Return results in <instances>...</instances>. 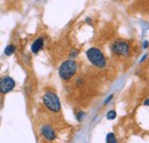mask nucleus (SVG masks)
<instances>
[{
  "instance_id": "obj_17",
  "label": "nucleus",
  "mask_w": 149,
  "mask_h": 143,
  "mask_svg": "<svg viewBox=\"0 0 149 143\" xmlns=\"http://www.w3.org/2000/svg\"><path fill=\"white\" fill-rule=\"evenodd\" d=\"M143 104H145V106H147V107H149V99H148V100H146V101L143 102Z\"/></svg>"
},
{
  "instance_id": "obj_11",
  "label": "nucleus",
  "mask_w": 149,
  "mask_h": 143,
  "mask_svg": "<svg viewBox=\"0 0 149 143\" xmlns=\"http://www.w3.org/2000/svg\"><path fill=\"white\" fill-rule=\"evenodd\" d=\"M84 117H85V113H84V112H81V111H79V112L77 113V120H79V121H81V120L84 119Z\"/></svg>"
},
{
  "instance_id": "obj_4",
  "label": "nucleus",
  "mask_w": 149,
  "mask_h": 143,
  "mask_svg": "<svg viewBox=\"0 0 149 143\" xmlns=\"http://www.w3.org/2000/svg\"><path fill=\"white\" fill-rule=\"evenodd\" d=\"M111 52L118 56H127L130 55L131 46L125 41H115L111 45Z\"/></svg>"
},
{
  "instance_id": "obj_3",
  "label": "nucleus",
  "mask_w": 149,
  "mask_h": 143,
  "mask_svg": "<svg viewBox=\"0 0 149 143\" xmlns=\"http://www.w3.org/2000/svg\"><path fill=\"white\" fill-rule=\"evenodd\" d=\"M86 57L88 58V61L93 64L94 67H96L99 69H103L107 65V60H106L104 55L96 47H91L90 49H87L86 51Z\"/></svg>"
},
{
  "instance_id": "obj_5",
  "label": "nucleus",
  "mask_w": 149,
  "mask_h": 143,
  "mask_svg": "<svg viewBox=\"0 0 149 143\" xmlns=\"http://www.w3.org/2000/svg\"><path fill=\"white\" fill-rule=\"evenodd\" d=\"M16 81L10 77H2L0 78V94L5 95L15 88Z\"/></svg>"
},
{
  "instance_id": "obj_15",
  "label": "nucleus",
  "mask_w": 149,
  "mask_h": 143,
  "mask_svg": "<svg viewBox=\"0 0 149 143\" xmlns=\"http://www.w3.org/2000/svg\"><path fill=\"white\" fill-rule=\"evenodd\" d=\"M148 45H149L148 41H145V42H143V48H147V47H148Z\"/></svg>"
},
{
  "instance_id": "obj_7",
  "label": "nucleus",
  "mask_w": 149,
  "mask_h": 143,
  "mask_svg": "<svg viewBox=\"0 0 149 143\" xmlns=\"http://www.w3.org/2000/svg\"><path fill=\"white\" fill-rule=\"evenodd\" d=\"M42 47H44V38L42 37H39V38H37L32 42V45H31V52L33 54H38L42 49Z\"/></svg>"
},
{
  "instance_id": "obj_10",
  "label": "nucleus",
  "mask_w": 149,
  "mask_h": 143,
  "mask_svg": "<svg viewBox=\"0 0 149 143\" xmlns=\"http://www.w3.org/2000/svg\"><path fill=\"white\" fill-rule=\"evenodd\" d=\"M115 118H116V111H115V110H110V111L107 113V119L112 120V119H115Z\"/></svg>"
},
{
  "instance_id": "obj_12",
  "label": "nucleus",
  "mask_w": 149,
  "mask_h": 143,
  "mask_svg": "<svg viewBox=\"0 0 149 143\" xmlns=\"http://www.w3.org/2000/svg\"><path fill=\"white\" fill-rule=\"evenodd\" d=\"M112 97H113V95H109V96H108V97H107V99H106V101H104V103H103V104H104V106H106V104H108V103H109V102H110V101H111V99Z\"/></svg>"
},
{
  "instance_id": "obj_6",
  "label": "nucleus",
  "mask_w": 149,
  "mask_h": 143,
  "mask_svg": "<svg viewBox=\"0 0 149 143\" xmlns=\"http://www.w3.org/2000/svg\"><path fill=\"white\" fill-rule=\"evenodd\" d=\"M40 134L42 135V137L47 141H54L56 139V133L53 129V127L49 125H44L40 128Z\"/></svg>"
},
{
  "instance_id": "obj_2",
  "label": "nucleus",
  "mask_w": 149,
  "mask_h": 143,
  "mask_svg": "<svg viewBox=\"0 0 149 143\" xmlns=\"http://www.w3.org/2000/svg\"><path fill=\"white\" fill-rule=\"evenodd\" d=\"M42 102H44V106L45 108L53 112V113H57L61 111V102H60V99L58 96L56 95L53 90H47L44 96H42Z\"/></svg>"
},
{
  "instance_id": "obj_13",
  "label": "nucleus",
  "mask_w": 149,
  "mask_h": 143,
  "mask_svg": "<svg viewBox=\"0 0 149 143\" xmlns=\"http://www.w3.org/2000/svg\"><path fill=\"white\" fill-rule=\"evenodd\" d=\"M77 54H78L77 51H72V52L70 53V56H71V57H74V56H77Z\"/></svg>"
},
{
  "instance_id": "obj_9",
  "label": "nucleus",
  "mask_w": 149,
  "mask_h": 143,
  "mask_svg": "<svg viewBox=\"0 0 149 143\" xmlns=\"http://www.w3.org/2000/svg\"><path fill=\"white\" fill-rule=\"evenodd\" d=\"M107 143H117V140H116V136L113 133H109L107 135Z\"/></svg>"
},
{
  "instance_id": "obj_8",
  "label": "nucleus",
  "mask_w": 149,
  "mask_h": 143,
  "mask_svg": "<svg viewBox=\"0 0 149 143\" xmlns=\"http://www.w3.org/2000/svg\"><path fill=\"white\" fill-rule=\"evenodd\" d=\"M15 52H16V46L13 45V44H9V45H7V46L5 47L3 54H5L6 56H10V55H13Z\"/></svg>"
},
{
  "instance_id": "obj_14",
  "label": "nucleus",
  "mask_w": 149,
  "mask_h": 143,
  "mask_svg": "<svg viewBox=\"0 0 149 143\" xmlns=\"http://www.w3.org/2000/svg\"><path fill=\"white\" fill-rule=\"evenodd\" d=\"M76 83H77V86H80V85L83 84V80H81V79H77Z\"/></svg>"
},
{
  "instance_id": "obj_16",
  "label": "nucleus",
  "mask_w": 149,
  "mask_h": 143,
  "mask_svg": "<svg viewBox=\"0 0 149 143\" xmlns=\"http://www.w3.org/2000/svg\"><path fill=\"white\" fill-rule=\"evenodd\" d=\"M147 57H148V55H147V54H146V55H145V56H143V57H142V58H141V61H140V62H143V61H145V60H147Z\"/></svg>"
},
{
  "instance_id": "obj_1",
  "label": "nucleus",
  "mask_w": 149,
  "mask_h": 143,
  "mask_svg": "<svg viewBox=\"0 0 149 143\" xmlns=\"http://www.w3.org/2000/svg\"><path fill=\"white\" fill-rule=\"evenodd\" d=\"M77 70H78V64L77 62L74 61V60H67L64 61L60 68H58V76L62 80H70L74 74L77 73Z\"/></svg>"
}]
</instances>
